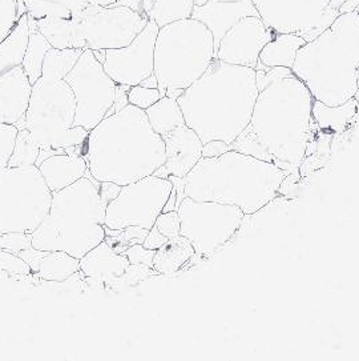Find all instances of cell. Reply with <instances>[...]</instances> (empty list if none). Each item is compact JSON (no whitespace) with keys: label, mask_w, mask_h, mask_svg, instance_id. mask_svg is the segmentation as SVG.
<instances>
[{"label":"cell","mask_w":359,"mask_h":361,"mask_svg":"<svg viewBox=\"0 0 359 361\" xmlns=\"http://www.w3.org/2000/svg\"><path fill=\"white\" fill-rule=\"evenodd\" d=\"M314 97L293 71L258 92L251 123L230 149L273 163L287 173L306 155Z\"/></svg>","instance_id":"obj_1"},{"label":"cell","mask_w":359,"mask_h":361,"mask_svg":"<svg viewBox=\"0 0 359 361\" xmlns=\"http://www.w3.org/2000/svg\"><path fill=\"white\" fill-rule=\"evenodd\" d=\"M258 97L256 70L215 59L177 97L185 124L203 145L221 140L232 145L251 123Z\"/></svg>","instance_id":"obj_2"},{"label":"cell","mask_w":359,"mask_h":361,"mask_svg":"<svg viewBox=\"0 0 359 361\" xmlns=\"http://www.w3.org/2000/svg\"><path fill=\"white\" fill-rule=\"evenodd\" d=\"M84 145L88 173L99 183L122 187L165 164L164 139L152 128L145 111L132 104L100 121Z\"/></svg>","instance_id":"obj_3"},{"label":"cell","mask_w":359,"mask_h":361,"mask_svg":"<svg viewBox=\"0 0 359 361\" xmlns=\"http://www.w3.org/2000/svg\"><path fill=\"white\" fill-rule=\"evenodd\" d=\"M286 171L273 163L229 149L218 157H201L185 176V196L199 202L234 205L254 215L279 192Z\"/></svg>","instance_id":"obj_4"},{"label":"cell","mask_w":359,"mask_h":361,"mask_svg":"<svg viewBox=\"0 0 359 361\" xmlns=\"http://www.w3.org/2000/svg\"><path fill=\"white\" fill-rule=\"evenodd\" d=\"M293 73L311 95L338 107L359 91V13H341L320 37L299 49Z\"/></svg>","instance_id":"obj_5"},{"label":"cell","mask_w":359,"mask_h":361,"mask_svg":"<svg viewBox=\"0 0 359 361\" xmlns=\"http://www.w3.org/2000/svg\"><path fill=\"white\" fill-rule=\"evenodd\" d=\"M106 211L99 181L84 176L52 193L47 216L32 232V247L40 251H64L82 259L106 240Z\"/></svg>","instance_id":"obj_6"},{"label":"cell","mask_w":359,"mask_h":361,"mask_svg":"<svg viewBox=\"0 0 359 361\" xmlns=\"http://www.w3.org/2000/svg\"><path fill=\"white\" fill-rule=\"evenodd\" d=\"M215 58V39L201 22L191 18L161 27L155 46V75L161 95L177 99Z\"/></svg>","instance_id":"obj_7"},{"label":"cell","mask_w":359,"mask_h":361,"mask_svg":"<svg viewBox=\"0 0 359 361\" xmlns=\"http://www.w3.org/2000/svg\"><path fill=\"white\" fill-rule=\"evenodd\" d=\"M76 99L70 85L58 76L42 73L32 85L24 127L42 149H67L83 145L89 131L73 127Z\"/></svg>","instance_id":"obj_8"},{"label":"cell","mask_w":359,"mask_h":361,"mask_svg":"<svg viewBox=\"0 0 359 361\" xmlns=\"http://www.w3.org/2000/svg\"><path fill=\"white\" fill-rule=\"evenodd\" d=\"M52 192L36 166L0 172V233H31L47 216Z\"/></svg>","instance_id":"obj_9"},{"label":"cell","mask_w":359,"mask_h":361,"mask_svg":"<svg viewBox=\"0 0 359 361\" xmlns=\"http://www.w3.org/2000/svg\"><path fill=\"white\" fill-rule=\"evenodd\" d=\"M71 15L75 19L72 49L92 51L127 47L149 22L146 13L113 4H89Z\"/></svg>","instance_id":"obj_10"},{"label":"cell","mask_w":359,"mask_h":361,"mask_svg":"<svg viewBox=\"0 0 359 361\" xmlns=\"http://www.w3.org/2000/svg\"><path fill=\"white\" fill-rule=\"evenodd\" d=\"M180 235L191 241L200 256L221 250L241 228L245 214L234 205L199 202L185 196L180 203Z\"/></svg>","instance_id":"obj_11"},{"label":"cell","mask_w":359,"mask_h":361,"mask_svg":"<svg viewBox=\"0 0 359 361\" xmlns=\"http://www.w3.org/2000/svg\"><path fill=\"white\" fill-rule=\"evenodd\" d=\"M64 80L76 99L73 127L94 130L112 109L118 85L108 76L92 49H84Z\"/></svg>","instance_id":"obj_12"},{"label":"cell","mask_w":359,"mask_h":361,"mask_svg":"<svg viewBox=\"0 0 359 361\" xmlns=\"http://www.w3.org/2000/svg\"><path fill=\"white\" fill-rule=\"evenodd\" d=\"M172 190V181L155 175L122 185L119 195L108 203L104 227L109 231H122L132 226L152 228Z\"/></svg>","instance_id":"obj_13"},{"label":"cell","mask_w":359,"mask_h":361,"mask_svg":"<svg viewBox=\"0 0 359 361\" xmlns=\"http://www.w3.org/2000/svg\"><path fill=\"white\" fill-rule=\"evenodd\" d=\"M260 18L275 34H294L306 43L320 37L339 13L330 0H253Z\"/></svg>","instance_id":"obj_14"},{"label":"cell","mask_w":359,"mask_h":361,"mask_svg":"<svg viewBox=\"0 0 359 361\" xmlns=\"http://www.w3.org/2000/svg\"><path fill=\"white\" fill-rule=\"evenodd\" d=\"M160 27L153 19L144 27L131 44L122 49L94 51L104 71L116 85H139L155 73L156 37Z\"/></svg>","instance_id":"obj_15"},{"label":"cell","mask_w":359,"mask_h":361,"mask_svg":"<svg viewBox=\"0 0 359 361\" xmlns=\"http://www.w3.org/2000/svg\"><path fill=\"white\" fill-rule=\"evenodd\" d=\"M275 35L260 16H245L221 39L215 59L256 70L261 51Z\"/></svg>","instance_id":"obj_16"},{"label":"cell","mask_w":359,"mask_h":361,"mask_svg":"<svg viewBox=\"0 0 359 361\" xmlns=\"http://www.w3.org/2000/svg\"><path fill=\"white\" fill-rule=\"evenodd\" d=\"M245 16H260L253 0H208L201 6H194L191 13V19L201 22L212 32L215 51L229 28H232Z\"/></svg>","instance_id":"obj_17"},{"label":"cell","mask_w":359,"mask_h":361,"mask_svg":"<svg viewBox=\"0 0 359 361\" xmlns=\"http://www.w3.org/2000/svg\"><path fill=\"white\" fill-rule=\"evenodd\" d=\"M32 85L23 67L0 76V123L15 124L20 130L30 104Z\"/></svg>","instance_id":"obj_18"},{"label":"cell","mask_w":359,"mask_h":361,"mask_svg":"<svg viewBox=\"0 0 359 361\" xmlns=\"http://www.w3.org/2000/svg\"><path fill=\"white\" fill-rule=\"evenodd\" d=\"M164 139L165 167L170 175L185 178L203 157V143L187 124L180 126Z\"/></svg>","instance_id":"obj_19"},{"label":"cell","mask_w":359,"mask_h":361,"mask_svg":"<svg viewBox=\"0 0 359 361\" xmlns=\"http://www.w3.org/2000/svg\"><path fill=\"white\" fill-rule=\"evenodd\" d=\"M130 260L122 253L116 252L107 241H101L94 250L80 259V271L97 283H115L128 268Z\"/></svg>","instance_id":"obj_20"},{"label":"cell","mask_w":359,"mask_h":361,"mask_svg":"<svg viewBox=\"0 0 359 361\" xmlns=\"http://www.w3.org/2000/svg\"><path fill=\"white\" fill-rule=\"evenodd\" d=\"M37 169L47 183L51 192L70 187L88 173L87 159L79 154H55L44 159Z\"/></svg>","instance_id":"obj_21"},{"label":"cell","mask_w":359,"mask_h":361,"mask_svg":"<svg viewBox=\"0 0 359 361\" xmlns=\"http://www.w3.org/2000/svg\"><path fill=\"white\" fill-rule=\"evenodd\" d=\"M306 44L303 37L294 34H275V37L263 47L260 54V63L265 67L291 68L299 49Z\"/></svg>","instance_id":"obj_22"},{"label":"cell","mask_w":359,"mask_h":361,"mask_svg":"<svg viewBox=\"0 0 359 361\" xmlns=\"http://www.w3.org/2000/svg\"><path fill=\"white\" fill-rule=\"evenodd\" d=\"M28 15L24 13L19 18L8 37L0 43V76L23 64L24 55L28 47Z\"/></svg>","instance_id":"obj_23"},{"label":"cell","mask_w":359,"mask_h":361,"mask_svg":"<svg viewBox=\"0 0 359 361\" xmlns=\"http://www.w3.org/2000/svg\"><path fill=\"white\" fill-rule=\"evenodd\" d=\"M80 271V259L64 251H44L35 272L46 281L61 283Z\"/></svg>","instance_id":"obj_24"},{"label":"cell","mask_w":359,"mask_h":361,"mask_svg":"<svg viewBox=\"0 0 359 361\" xmlns=\"http://www.w3.org/2000/svg\"><path fill=\"white\" fill-rule=\"evenodd\" d=\"M194 255L196 251L191 241L180 235L175 239L168 240L167 244L156 251L152 268L158 274H175L187 264Z\"/></svg>","instance_id":"obj_25"},{"label":"cell","mask_w":359,"mask_h":361,"mask_svg":"<svg viewBox=\"0 0 359 361\" xmlns=\"http://www.w3.org/2000/svg\"><path fill=\"white\" fill-rule=\"evenodd\" d=\"M27 13L35 19L44 16L68 18L72 13L80 11L89 4L111 6L120 0H23Z\"/></svg>","instance_id":"obj_26"},{"label":"cell","mask_w":359,"mask_h":361,"mask_svg":"<svg viewBox=\"0 0 359 361\" xmlns=\"http://www.w3.org/2000/svg\"><path fill=\"white\" fill-rule=\"evenodd\" d=\"M28 27H30V40H28V47L24 55L22 67L30 79V83L34 85L42 76L44 58L48 51L52 49V46L46 37L39 31L36 20L31 15H28Z\"/></svg>","instance_id":"obj_27"},{"label":"cell","mask_w":359,"mask_h":361,"mask_svg":"<svg viewBox=\"0 0 359 361\" xmlns=\"http://www.w3.org/2000/svg\"><path fill=\"white\" fill-rule=\"evenodd\" d=\"M145 114L152 128L161 137H165L168 133L185 124L182 109L175 97H161L152 107L145 109Z\"/></svg>","instance_id":"obj_28"},{"label":"cell","mask_w":359,"mask_h":361,"mask_svg":"<svg viewBox=\"0 0 359 361\" xmlns=\"http://www.w3.org/2000/svg\"><path fill=\"white\" fill-rule=\"evenodd\" d=\"M357 112V100L355 97L350 99L345 104L338 107H329L321 102L315 100L313 102V119H315L323 130H334L342 131L346 128L350 119Z\"/></svg>","instance_id":"obj_29"},{"label":"cell","mask_w":359,"mask_h":361,"mask_svg":"<svg viewBox=\"0 0 359 361\" xmlns=\"http://www.w3.org/2000/svg\"><path fill=\"white\" fill-rule=\"evenodd\" d=\"M35 20L39 31L51 43L52 49H72L73 28H75V19L72 18V15L68 18L44 16Z\"/></svg>","instance_id":"obj_30"},{"label":"cell","mask_w":359,"mask_h":361,"mask_svg":"<svg viewBox=\"0 0 359 361\" xmlns=\"http://www.w3.org/2000/svg\"><path fill=\"white\" fill-rule=\"evenodd\" d=\"M194 0H156L149 19H153L160 28L164 25L191 19Z\"/></svg>","instance_id":"obj_31"},{"label":"cell","mask_w":359,"mask_h":361,"mask_svg":"<svg viewBox=\"0 0 359 361\" xmlns=\"http://www.w3.org/2000/svg\"><path fill=\"white\" fill-rule=\"evenodd\" d=\"M40 151L42 148L36 143L31 133L27 128H20L16 136L15 148H13L11 159L8 161V167L15 169V167L36 166Z\"/></svg>","instance_id":"obj_32"},{"label":"cell","mask_w":359,"mask_h":361,"mask_svg":"<svg viewBox=\"0 0 359 361\" xmlns=\"http://www.w3.org/2000/svg\"><path fill=\"white\" fill-rule=\"evenodd\" d=\"M83 51L84 49H49L44 58L42 73H47V75L64 79L67 73L73 68V66L76 64Z\"/></svg>","instance_id":"obj_33"},{"label":"cell","mask_w":359,"mask_h":361,"mask_svg":"<svg viewBox=\"0 0 359 361\" xmlns=\"http://www.w3.org/2000/svg\"><path fill=\"white\" fill-rule=\"evenodd\" d=\"M18 133V126L0 123V172L8 167Z\"/></svg>","instance_id":"obj_34"},{"label":"cell","mask_w":359,"mask_h":361,"mask_svg":"<svg viewBox=\"0 0 359 361\" xmlns=\"http://www.w3.org/2000/svg\"><path fill=\"white\" fill-rule=\"evenodd\" d=\"M161 97L163 95L158 88H148L139 85H133L128 90V103L144 111L152 107Z\"/></svg>","instance_id":"obj_35"},{"label":"cell","mask_w":359,"mask_h":361,"mask_svg":"<svg viewBox=\"0 0 359 361\" xmlns=\"http://www.w3.org/2000/svg\"><path fill=\"white\" fill-rule=\"evenodd\" d=\"M32 272L31 267L18 253L0 251V274L27 276Z\"/></svg>","instance_id":"obj_36"},{"label":"cell","mask_w":359,"mask_h":361,"mask_svg":"<svg viewBox=\"0 0 359 361\" xmlns=\"http://www.w3.org/2000/svg\"><path fill=\"white\" fill-rule=\"evenodd\" d=\"M32 247V235L24 232L0 233V251L19 253Z\"/></svg>","instance_id":"obj_37"},{"label":"cell","mask_w":359,"mask_h":361,"mask_svg":"<svg viewBox=\"0 0 359 361\" xmlns=\"http://www.w3.org/2000/svg\"><path fill=\"white\" fill-rule=\"evenodd\" d=\"M18 20V0H0V43L8 37Z\"/></svg>","instance_id":"obj_38"},{"label":"cell","mask_w":359,"mask_h":361,"mask_svg":"<svg viewBox=\"0 0 359 361\" xmlns=\"http://www.w3.org/2000/svg\"><path fill=\"white\" fill-rule=\"evenodd\" d=\"M158 231L167 236L168 239H175L180 236V221L179 212L177 211H169V212H161L155 223Z\"/></svg>","instance_id":"obj_39"},{"label":"cell","mask_w":359,"mask_h":361,"mask_svg":"<svg viewBox=\"0 0 359 361\" xmlns=\"http://www.w3.org/2000/svg\"><path fill=\"white\" fill-rule=\"evenodd\" d=\"M124 256L128 257L130 263L134 265H146L149 268L153 267L156 251L145 248L143 244H133L130 245L124 252Z\"/></svg>","instance_id":"obj_40"},{"label":"cell","mask_w":359,"mask_h":361,"mask_svg":"<svg viewBox=\"0 0 359 361\" xmlns=\"http://www.w3.org/2000/svg\"><path fill=\"white\" fill-rule=\"evenodd\" d=\"M122 240L128 243V247L133 245V244H143L145 238L148 236L149 229L141 228V227H127L122 229Z\"/></svg>","instance_id":"obj_41"},{"label":"cell","mask_w":359,"mask_h":361,"mask_svg":"<svg viewBox=\"0 0 359 361\" xmlns=\"http://www.w3.org/2000/svg\"><path fill=\"white\" fill-rule=\"evenodd\" d=\"M168 239L167 236H164L158 228L153 226L152 228L149 229V232H148V236L145 238V240H144L143 245L145 248H148V250H152V251H157L158 248H161L164 244H167Z\"/></svg>","instance_id":"obj_42"},{"label":"cell","mask_w":359,"mask_h":361,"mask_svg":"<svg viewBox=\"0 0 359 361\" xmlns=\"http://www.w3.org/2000/svg\"><path fill=\"white\" fill-rule=\"evenodd\" d=\"M230 149V145L221 140H212L203 147V157H218Z\"/></svg>","instance_id":"obj_43"},{"label":"cell","mask_w":359,"mask_h":361,"mask_svg":"<svg viewBox=\"0 0 359 361\" xmlns=\"http://www.w3.org/2000/svg\"><path fill=\"white\" fill-rule=\"evenodd\" d=\"M120 190H121V185L116 184V183H111V181L99 183L100 196H101L103 202L107 205L109 202H112L119 195Z\"/></svg>","instance_id":"obj_44"},{"label":"cell","mask_w":359,"mask_h":361,"mask_svg":"<svg viewBox=\"0 0 359 361\" xmlns=\"http://www.w3.org/2000/svg\"><path fill=\"white\" fill-rule=\"evenodd\" d=\"M329 6L339 15L354 11L359 13V0H330Z\"/></svg>","instance_id":"obj_45"},{"label":"cell","mask_w":359,"mask_h":361,"mask_svg":"<svg viewBox=\"0 0 359 361\" xmlns=\"http://www.w3.org/2000/svg\"><path fill=\"white\" fill-rule=\"evenodd\" d=\"M169 211H177V191H176L175 187L169 195L165 207L163 209V212H169Z\"/></svg>","instance_id":"obj_46"},{"label":"cell","mask_w":359,"mask_h":361,"mask_svg":"<svg viewBox=\"0 0 359 361\" xmlns=\"http://www.w3.org/2000/svg\"><path fill=\"white\" fill-rule=\"evenodd\" d=\"M140 85L148 87V88H158V83H157V78H156L155 73L151 75L149 78H146L145 80H143Z\"/></svg>","instance_id":"obj_47"},{"label":"cell","mask_w":359,"mask_h":361,"mask_svg":"<svg viewBox=\"0 0 359 361\" xmlns=\"http://www.w3.org/2000/svg\"><path fill=\"white\" fill-rule=\"evenodd\" d=\"M153 175L157 176V178H161V179H168L170 173H169L167 167L163 164L161 167H158V169H156L155 172H153Z\"/></svg>","instance_id":"obj_48"},{"label":"cell","mask_w":359,"mask_h":361,"mask_svg":"<svg viewBox=\"0 0 359 361\" xmlns=\"http://www.w3.org/2000/svg\"><path fill=\"white\" fill-rule=\"evenodd\" d=\"M156 0H143V10L144 13H146L149 16V13L155 4Z\"/></svg>","instance_id":"obj_49"},{"label":"cell","mask_w":359,"mask_h":361,"mask_svg":"<svg viewBox=\"0 0 359 361\" xmlns=\"http://www.w3.org/2000/svg\"><path fill=\"white\" fill-rule=\"evenodd\" d=\"M208 0H194V6H201L203 3H206Z\"/></svg>","instance_id":"obj_50"},{"label":"cell","mask_w":359,"mask_h":361,"mask_svg":"<svg viewBox=\"0 0 359 361\" xmlns=\"http://www.w3.org/2000/svg\"><path fill=\"white\" fill-rule=\"evenodd\" d=\"M221 1H237V0H221Z\"/></svg>","instance_id":"obj_51"}]
</instances>
